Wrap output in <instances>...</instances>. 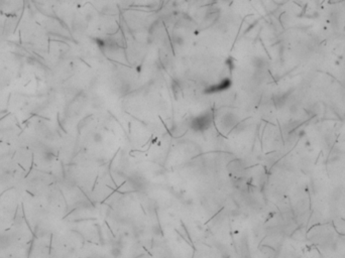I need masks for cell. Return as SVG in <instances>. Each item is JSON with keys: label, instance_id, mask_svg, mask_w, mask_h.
I'll use <instances>...</instances> for the list:
<instances>
[{"label": "cell", "instance_id": "obj_1", "mask_svg": "<svg viewBox=\"0 0 345 258\" xmlns=\"http://www.w3.org/2000/svg\"><path fill=\"white\" fill-rule=\"evenodd\" d=\"M213 116L211 113H204L192 120L191 127L196 131H204L211 126Z\"/></svg>", "mask_w": 345, "mask_h": 258}]
</instances>
